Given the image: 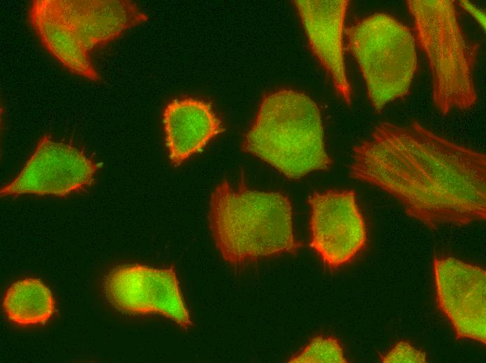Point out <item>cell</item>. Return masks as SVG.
<instances>
[{"instance_id": "6da1fadb", "label": "cell", "mask_w": 486, "mask_h": 363, "mask_svg": "<svg viewBox=\"0 0 486 363\" xmlns=\"http://www.w3.org/2000/svg\"><path fill=\"white\" fill-rule=\"evenodd\" d=\"M350 176L394 198L432 230L486 217V156L418 121L377 125L353 148Z\"/></svg>"}, {"instance_id": "7a4b0ae2", "label": "cell", "mask_w": 486, "mask_h": 363, "mask_svg": "<svg viewBox=\"0 0 486 363\" xmlns=\"http://www.w3.org/2000/svg\"><path fill=\"white\" fill-rule=\"evenodd\" d=\"M218 251L227 262L237 265L301 246L293 228V209L284 193L235 188L224 179L213 190L208 214Z\"/></svg>"}, {"instance_id": "3957f363", "label": "cell", "mask_w": 486, "mask_h": 363, "mask_svg": "<svg viewBox=\"0 0 486 363\" xmlns=\"http://www.w3.org/2000/svg\"><path fill=\"white\" fill-rule=\"evenodd\" d=\"M126 0H36L29 19L44 47L71 73L97 81L91 58L97 47L147 20Z\"/></svg>"}, {"instance_id": "277c9868", "label": "cell", "mask_w": 486, "mask_h": 363, "mask_svg": "<svg viewBox=\"0 0 486 363\" xmlns=\"http://www.w3.org/2000/svg\"><path fill=\"white\" fill-rule=\"evenodd\" d=\"M242 147L292 179L332 164L318 105L293 89L264 95Z\"/></svg>"}, {"instance_id": "5b68a950", "label": "cell", "mask_w": 486, "mask_h": 363, "mask_svg": "<svg viewBox=\"0 0 486 363\" xmlns=\"http://www.w3.org/2000/svg\"><path fill=\"white\" fill-rule=\"evenodd\" d=\"M406 5L429 64L435 107L443 115L471 108L477 101L473 71L479 45L464 34L455 1L408 0Z\"/></svg>"}, {"instance_id": "8992f818", "label": "cell", "mask_w": 486, "mask_h": 363, "mask_svg": "<svg viewBox=\"0 0 486 363\" xmlns=\"http://www.w3.org/2000/svg\"><path fill=\"white\" fill-rule=\"evenodd\" d=\"M374 110L406 96L418 68L415 35L390 14L376 13L345 29Z\"/></svg>"}, {"instance_id": "52a82bcc", "label": "cell", "mask_w": 486, "mask_h": 363, "mask_svg": "<svg viewBox=\"0 0 486 363\" xmlns=\"http://www.w3.org/2000/svg\"><path fill=\"white\" fill-rule=\"evenodd\" d=\"M104 295L120 311L133 315L159 314L182 328L192 322L176 272L132 264L112 269L103 283Z\"/></svg>"}, {"instance_id": "ba28073f", "label": "cell", "mask_w": 486, "mask_h": 363, "mask_svg": "<svg viewBox=\"0 0 486 363\" xmlns=\"http://www.w3.org/2000/svg\"><path fill=\"white\" fill-rule=\"evenodd\" d=\"M311 207L310 246L334 269L351 261L365 246L367 229L353 190L314 192Z\"/></svg>"}, {"instance_id": "9c48e42d", "label": "cell", "mask_w": 486, "mask_h": 363, "mask_svg": "<svg viewBox=\"0 0 486 363\" xmlns=\"http://www.w3.org/2000/svg\"><path fill=\"white\" fill-rule=\"evenodd\" d=\"M98 168L80 149L45 135L20 174L1 189V196H65L90 186Z\"/></svg>"}, {"instance_id": "30bf717a", "label": "cell", "mask_w": 486, "mask_h": 363, "mask_svg": "<svg viewBox=\"0 0 486 363\" xmlns=\"http://www.w3.org/2000/svg\"><path fill=\"white\" fill-rule=\"evenodd\" d=\"M437 304L456 336L486 343V272L450 256H435Z\"/></svg>"}, {"instance_id": "8fae6325", "label": "cell", "mask_w": 486, "mask_h": 363, "mask_svg": "<svg viewBox=\"0 0 486 363\" xmlns=\"http://www.w3.org/2000/svg\"><path fill=\"white\" fill-rule=\"evenodd\" d=\"M299 13L310 47L330 75L337 94L348 105L352 89L347 77L343 31L348 0H297Z\"/></svg>"}, {"instance_id": "7c38bea8", "label": "cell", "mask_w": 486, "mask_h": 363, "mask_svg": "<svg viewBox=\"0 0 486 363\" xmlns=\"http://www.w3.org/2000/svg\"><path fill=\"white\" fill-rule=\"evenodd\" d=\"M163 123L170 162L179 165L224 131L211 105L194 98L174 99L163 109Z\"/></svg>"}, {"instance_id": "4fadbf2b", "label": "cell", "mask_w": 486, "mask_h": 363, "mask_svg": "<svg viewBox=\"0 0 486 363\" xmlns=\"http://www.w3.org/2000/svg\"><path fill=\"white\" fill-rule=\"evenodd\" d=\"M3 308L12 323L29 326L47 322L54 313L55 301L41 281L27 278L13 283L6 290Z\"/></svg>"}, {"instance_id": "5bb4252c", "label": "cell", "mask_w": 486, "mask_h": 363, "mask_svg": "<svg viewBox=\"0 0 486 363\" xmlns=\"http://www.w3.org/2000/svg\"><path fill=\"white\" fill-rule=\"evenodd\" d=\"M288 362H334L346 363L343 348L339 341L332 336H316Z\"/></svg>"}, {"instance_id": "9a60e30c", "label": "cell", "mask_w": 486, "mask_h": 363, "mask_svg": "<svg viewBox=\"0 0 486 363\" xmlns=\"http://www.w3.org/2000/svg\"><path fill=\"white\" fill-rule=\"evenodd\" d=\"M381 360L384 363L427 362L426 354L405 341L396 343Z\"/></svg>"}]
</instances>
